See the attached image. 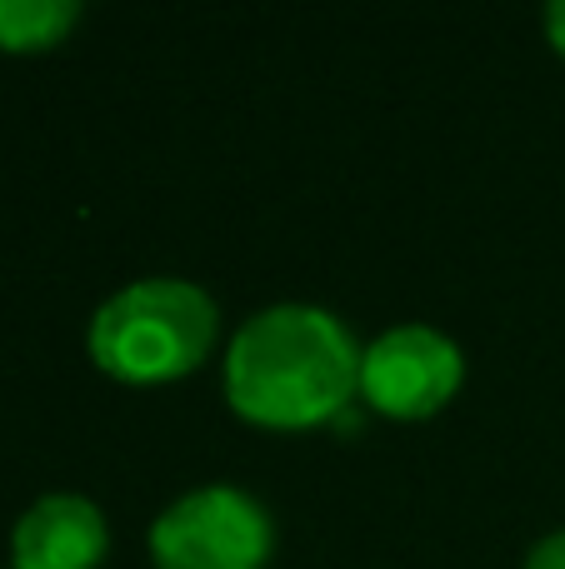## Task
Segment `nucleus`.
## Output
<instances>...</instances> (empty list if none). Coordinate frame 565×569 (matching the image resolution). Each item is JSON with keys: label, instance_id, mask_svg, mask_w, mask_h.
<instances>
[{"label": "nucleus", "instance_id": "8", "mask_svg": "<svg viewBox=\"0 0 565 569\" xmlns=\"http://www.w3.org/2000/svg\"><path fill=\"white\" fill-rule=\"evenodd\" d=\"M546 40H551V50L565 60V0L546 6Z\"/></svg>", "mask_w": 565, "mask_h": 569}, {"label": "nucleus", "instance_id": "1", "mask_svg": "<svg viewBox=\"0 0 565 569\" xmlns=\"http://www.w3.org/2000/svg\"><path fill=\"white\" fill-rule=\"evenodd\" d=\"M360 340L320 305H266L226 350V405L256 430H320L356 410Z\"/></svg>", "mask_w": 565, "mask_h": 569}, {"label": "nucleus", "instance_id": "3", "mask_svg": "<svg viewBox=\"0 0 565 569\" xmlns=\"http://www.w3.org/2000/svg\"><path fill=\"white\" fill-rule=\"evenodd\" d=\"M156 569H266L276 550V520L240 485H200L150 520Z\"/></svg>", "mask_w": 565, "mask_h": 569}, {"label": "nucleus", "instance_id": "4", "mask_svg": "<svg viewBox=\"0 0 565 569\" xmlns=\"http://www.w3.org/2000/svg\"><path fill=\"white\" fill-rule=\"evenodd\" d=\"M466 385V355L436 325H390L360 355V400L386 420H430Z\"/></svg>", "mask_w": 565, "mask_h": 569}, {"label": "nucleus", "instance_id": "6", "mask_svg": "<svg viewBox=\"0 0 565 569\" xmlns=\"http://www.w3.org/2000/svg\"><path fill=\"white\" fill-rule=\"evenodd\" d=\"M76 26V0H0V50H10V56L56 50Z\"/></svg>", "mask_w": 565, "mask_h": 569}, {"label": "nucleus", "instance_id": "7", "mask_svg": "<svg viewBox=\"0 0 565 569\" xmlns=\"http://www.w3.org/2000/svg\"><path fill=\"white\" fill-rule=\"evenodd\" d=\"M526 569H565V530L546 535V540L526 555Z\"/></svg>", "mask_w": 565, "mask_h": 569}, {"label": "nucleus", "instance_id": "5", "mask_svg": "<svg viewBox=\"0 0 565 569\" xmlns=\"http://www.w3.org/2000/svg\"><path fill=\"white\" fill-rule=\"evenodd\" d=\"M110 525L86 495H40L10 530L16 569H100Z\"/></svg>", "mask_w": 565, "mask_h": 569}, {"label": "nucleus", "instance_id": "2", "mask_svg": "<svg viewBox=\"0 0 565 569\" xmlns=\"http://www.w3.org/2000/svg\"><path fill=\"white\" fill-rule=\"evenodd\" d=\"M220 310L196 280L146 276L116 290L90 315L86 350L100 375L120 385H170L210 360Z\"/></svg>", "mask_w": 565, "mask_h": 569}]
</instances>
